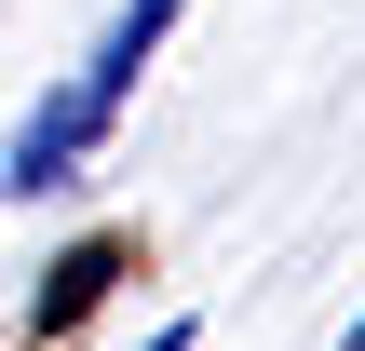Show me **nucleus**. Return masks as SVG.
Listing matches in <instances>:
<instances>
[{
    "label": "nucleus",
    "mask_w": 365,
    "mask_h": 351,
    "mask_svg": "<svg viewBox=\"0 0 365 351\" xmlns=\"http://www.w3.org/2000/svg\"><path fill=\"white\" fill-rule=\"evenodd\" d=\"M108 122H122V108H95L81 81L27 95V122L0 135V189H14V203H41V189H81V162L108 149Z\"/></svg>",
    "instance_id": "obj_1"
},
{
    "label": "nucleus",
    "mask_w": 365,
    "mask_h": 351,
    "mask_svg": "<svg viewBox=\"0 0 365 351\" xmlns=\"http://www.w3.org/2000/svg\"><path fill=\"white\" fill-rule=\"evenodd\" d=\"M176 14H190V0H122L108 41L81 54V95H95V108H135V81H149V54L176 41Z\"/></svg>",
    "instance_id": "obj_2"
},
{
    "label": "nucleus",
    "mask_w": 365,
    "mask_h": 351,
    "mask_svg": "<svg viewBox=\"0 0 365 351\" xmlns=\"http://www.w3.org/2000/svg\"><path fill=\"white\" fill-rule=\"evenodd\" d=\"M108 284H122V230H81V243L41 271V311H27V325H41V338H68V325H81Z\"/></svg>",
    "instance_id": "obj_3"
},
{
    "label": "nucleus",
    "mask_w": 365,
    "mask_h": 351,
    "mask_svg": "<svg viewBox=\"0 0 365 351\" xmlns=\"http://www.w3.org/2000/svg\"><path fill=\"white\" fill-rule=\"evenodd\" d=\"M135 351H190V325H163V338H135Z\"/></svg>",
    "instance_id": "obj_4"
}]
</instances>
